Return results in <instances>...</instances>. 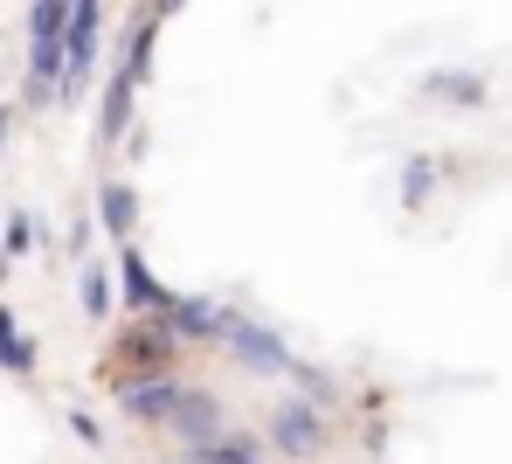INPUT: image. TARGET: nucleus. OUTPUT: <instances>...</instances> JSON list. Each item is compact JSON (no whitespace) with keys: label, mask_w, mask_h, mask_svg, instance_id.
I'll return each mask as SVG.
<instances>
[{"label":"nucleus","mask_w":512,"mask_h":464,"mask_svg":"<svg viewBox=\"0 0 512 464\" xmlns=\"http://www.w3.org/2000/svg\"><path fill=\"white\" fill-rule=\"evenodd\" d=\"M104 222H111V229H125V222H132V194H125V187L104 201Z\"/></svg>","instance_id":"f257e3e1"}]
</instances>
